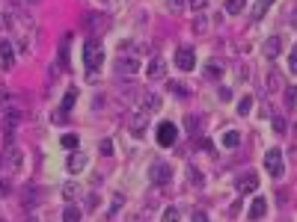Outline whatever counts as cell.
<instances>
[{
    "instance_id": "1",
    "label": "cell",
    "mask_w": 297,
    "mask_h": 222,
    "mask_svg": "<svg viewBox=\"0 0 297 222\" xmlns=\"http://www.w3.org/2000/svg\"><path fill=\"white\" fill-rule=\"evenodd\" d=\"M148 181L158 184V187L170 184V181H172V166H170V163H164V160H155L152 166H148Z\"/></svg>"
},
{
    "instance_id": "2",
    "label": "cell",
    "mask_w": 297,
    "mask_h": 222,
    "mask_svg": "<svg viewBox=\"0 0 297 222\" xmlns=\"http://www.w3.org/2000/svg\"><path fill=\"white\" fill-rule=\"evenodd\" d=\"M101 59H104V51H101V42H95V39H89V42L84 45V65H86L89 71H95V68L101 65Z\"/></svg>"
},
{
    "instance_id": "3",
    "label": "cell",
    "mask_w": 297,
    "mask_h": 222,
    "mask_svg": "<svg viewBox=\"0 0 297 222\" xmlns=\"http://www.w3.org/2000/svg\"><path fill=\"white\" fill-rule=\"evenodd\" d=\"M84 27H86V33H92V39L98 33H104L107 27H110V18L104 15V12H89L86 18H84Z\"/></svg>"
},
{
    "instance_id": "4",
    "label": "cell",
    "mask_w": 297,
    "mask_h": 222,
    "mask_svg": "<svg viewBox=\"0 0 297 222\" xmlns=\"http://www.w3.org/2000/svg\"><path fill=\"white\" fill-rule=\"evenodd\" d=\"M175 139H178V128H175L172 122H161V125H158V145H161V148H172Z\"/></svg>"
},
{
    "instance_id": "5",
    "label": "cell",
    "mask_w": 297,
    "mask_h": 222,
    "mask_svg": "<svg viewBox=\"0 0 297 222\" xmlns=\"http://www.w3.org/2000/svg\"><path fill=\"white\" fill-rule=\"evenodd\" d=\"M265 166L274 178H282L285 175V166H282V151L279 148H268V154H265Z\"/></svg>"
},
{
    "instance_id": "6",
    "label": "cell",
    "mask_w": 297,
    "mask_h": 222,
    "mask_svg": "<svg viewBox=\"0 0 297 222\" xmlns=\"http://www.w3.org/2000/svg\"><path fill=\"white\" fill-rule=\"evenodd\" d=\"M175 65H178L181 71H191V68L196 65V54H193V48L181 45V48L175 51Z\"/></svg>"
},
{
    "instance_id": "7",
    "label": "cell",
    "mask_w": 297,
    "mask_h": 222,
    "mask_svg": "<svg viewBox=\"0 0 297 222\" xmlns=\"http://www.w3.org/2000/svg\"><path fill=\"white\" fill-rule=\"evenodd\" d=\"M146 128H148V113H131V119H128V130L134 133V136H143L146 133Z\"/></svg>"
},
{
    "instance_id": "8",
    "label": "cell",
    "mask_w": 297,
    "mask_h": 222,
    "mask_svg": "<svg viewBox=\"0 0 297 222\" xmlns=\"http://www.w3.org/2000/svg\"><path fill=\"white\" fill-rule=\"evenodd\" d=\"M140 110H143V113H148V116L158 113V110H161V95H155V92H143V95H140Z\"/></svg>"
},
{
    "instance_id": "9",
    "label": "cell",
    "mask_w": 297,
    "mask_h": 222,
    "mask_svg": "<svg viewBox=\"0 0 297 222\" xmlns=\"http://www.w3.org/2000/svg\"><path fill=\"white\" fill-rule=\"evenodd\" d=\"M0 62H3V68L15 65V51H12V42H6V39H0Z\"/></svg>"
},
{
    "instance_id": "10",
    "label": "cell",
    "mask_w": 297,
    "mask_h": 222,
    "mask_svg": "<svg viewBox=\"0 0 297 222\" xmlns=\"http://www.w3.org/2000/svg\"><path fill=\"white\" fill-rule=\"evenodd\" d=\"M146 71H148V80H161L164 74H167V62H164L161 56H155L152 62H148V68H146Z\"/></svg>"
},
{
    "instance_id": "11",
    "label": "cell",
    "mask_w": 297,
    "mask_h": 222,
    "mask_svg": "<svg viewBox=\"0 0 297 222\" xmlns=\"http://www.w3.org/2000/svg\"><path fill=\"white\" fill-rule=\"evenodd\" d=\"M265 83H268V92H279V89H285V86H282V74H279L274 65H268V77H265Z\"/></svg>"
},
{
    "instance_id": "12",
    "label": "cell",
    "mask_w": 297,
    "mask_h": 222,
    "mask_svg": "<svg viewBox=\"0 0 297 222\" xmlns=\"http://www.w3.org/2000/svg\"><path fill=\"white\" fill-rule=\"evenodd\" d=\"M279 51H282V39H279V36H271V39L265 42V56L268 59H276Z\"/></svg>"
},
{
    "instance_id": "13",
    "label": "cell",
    "mask_w": 297,
    "mask_h": 222,
    "mask_svg": "<svg viewBox=\"0 0 297 222\" xmlns=\"http://www.w3.org/2000/svg\"><path fill=\"white\" fill-rule=\"evenodd\" d=\"M137 68H140V62H137L134 56H122V59H119V65H116V71H119V74H137Z\"/></svg>"
},
{
    "instance_id": "14",
    "label": "cell",
    "mask_w": 297,
    "mask_h": 222,
    "mask_svg": "<svg viewBox=\"0 0 297 222\" xmlns=\"http://www.w3.org/2000/svg\"><path fill=\"white\" fill-rule=\"evenodd\" d=\"M238 187H241L244 193H253V190L258 187V175H255V172H247V175L241 178V184H238Z\"/></svg>"
},
{
    "instance_id": "15",
    "label": "cell",
    "mask_w": 297,
    "mask_h": 222,
    "mask_svg": "<svg viewBox=\"0 0 297 222\" xmlns=\"http://www.w3.org/2000/svg\"><path fill=\"white\" fill-rule=\"evenodd\" d=\"M268 213V202L265 199H255L253 204H250V219H262Z\"/></svg>"
},
{
    "instance_id": "16",
    "label": "cell",
    "mask_w": 297,
    "mask_h": 222,
    "mask_svg": "<svg viewBox=\"0 0 297 222\" xmlns=\"http://www.w3.org/2000/svg\"><path fill=\"white\" fill-rule=\"evenodd\" d=\"M68 42H71V36H65V39L60 42V56H57L60 68H68Z\"/></svg>"
},
{
    "instance_id": "17",
    "label": "cell",
    "mask_w": 297,
    "mask_h": 222,
    "mask_svg": "<svg viewBox=\"0 0 297 222\" xmlns=\"http://www.w3.org/2000/svg\"><path fill=\"white\" fill-rule=\"evenodd\" d=\"M274 3H276V0H255V6H253V18H255V21H258V18H265V12H268Z\"/></svg>"
},
{
    "instance_id": "18",
    "label": "cell",
    "mask_w": 297,
    "mask_h": 222,
    "mask_svg": "<svg viewBox=\"0 0 297 222\" xmlns=\"http://www.w3.org/2000/svg\"><path fill=\"white\" fill-rule=\"evenodd\" d=\"M220 74H223V62H217V59H208V62H205V77L217 80Z\"/></svg>"
},
{
    "instance_id": "19",
    "label": "cell",
    "mask_w": 297,
    "mask_h": 222,
    "mask_svg": "<svg viewBox=\"0 0 297 222\" xmlns=\"http://www.w3.org/2000/svg\"><path fill=\"white\" fill-rule=\"evenodd\" d=\"M220 142L226 145V148H238V145H241V133H238V130H226Z\"/></svg>"
},
{
    "instance_id": "20",
    "label": "cell",
    "mask_w": 297,
    "mask_h": 222,
    "mask_svg": "<svg viewBox=\"0 0 297 222\" xmlns=\"http://www.w3.org/2000/svg\"><path fill=\"white\" fill-rule=\"evenodd\" d=\"M65 166H68V172H81V169L86 166V157H84V154H71Z\"/></svg>"
},
{
    "instance_id": "21",
    "label": "cell",
    "mask_w": 297,
    "mask_h": 222,
    "mask_svg": "<svg viewBox=\"0 0 297 222\" xmlns=\"http://www.w3.org/2000/svg\"><path fill=\"white\" fill-rule=\"evenodd\" d=\"M9 163H12L15 169H21V166H24V154H21V148L9 145Z\"/></svg>"
},
{
    "instance_id": "22",
    "label": "cell",
    "mask_w": 297,
    "mask_h": 222,
    "mask_svg": "<svg viewBox=\"0 0 297 222\" xmlns=\"http://www.w3.org/2000/svg\"><path fill=\"white\" fill-rule=\"evenodd\" d=\"M188 181H191V187H202V172L196 169V166H188Z\"/></svg>"
},
{
    "instance_id": "23",
    "label": "cell",
    "mask_w": 297,
    "mask_h": 222,
    "mask_svg": "<svg viewBox=\"0 0 297 222\" xmlns=\"http://www.w3.org/2000/svg\"><path fill=\"white\" fill-rule=\"evenodd\" d=\"M74 101H78V89H74V86H71V89L65 92V98H63V104H60V107H63V110H65V113H68V110L74 107Z\"/></svg>"
},
{
    "instance_id": "24",
    "label": "cell",
    "mask_w": 297,
    "mask_h": 222,
    "mask_svg": "<svg viewBox=\"0 0 297 222\" xmlns=\"http://www.w3.org/2000/svg\"><path fill=\"white\" fill-rule=\"evenodd\" d=\"M244 6H247V0H226V12H229V15L244 12Z\"/></svg>"
},
{
    "instance_id": "25",
    "label": "cell",
    "mask_w": 297,
    "mask_h": 222,
    "mask_svg": "<svg viewBox=\"0 0 297 222\" xmlns=\"http://www.w3.org/2000/svg\"><path fill=\"white\" fill-rule=\"evenodd\" d=\"M285 107L288 110L297 107V86H285Z\"/></svg>"
},
{
    "instance_id": "26",
    "label": "cell",
    "mask_w": 297,
    "mask_h": 222,
    "mask_svg": "<svg viewBox=\"0 0 297 222\" xmlns=\"http://www.w3.org/2000/svg\"><path fill=\"white\" fill-rule=\"evenodd\" d=\"M63 222H81V210L74 207V204L65 207V210H63Z\"/></svg>"
},
{
    "instance_id": "27",
    "label": "cell",
    "mask_w": 297,
    "mask_h": 222,
    "mask_svg": "<svg viewBox=\"0 0 297 222\" xmlns=\"http://www.w3.org/2000/svg\"><path fill=\"white\" fill-rule=\"evenodd\" d=\"M208 30V21H205V15L202 12H196V21H193V33H205Z\"/></svg>"
},
{
    "instance_id": "28",
    "label": "cell",
    "mask_w": 297,
    "mask_h": 222,
    "mask_svg": "<svg viewBox=\"0 0 297 222\" xmlns=\"http://www.w3.org/2000/svg\"><path fill=\"white\" fill-rule=\"evenodd\" d=\"M170 92H175L178 98H188V86L178 83V80H172V83H170Z\"/></svg>"
},
{
    "instance_id": "29",
    "label": "cell",
    "mask_w": 297,
    "mask_h": 222,
    "mask_svg": "<svg viewBox=\"0 0 297 222\" xmlns=\"http://www.w3.org/2000/svg\"><path fill=\"white\" fill-rule=\"evenodd\" d=\"M60 142H63V148H78V142H81V136H74V133H65V136H63Z\"/></svg>"
},
{
    "instance_id": "30",
    "label": "cell",
    "mask_w": 297,
    "mask_h": 222,
    "mask_svg": "<svg viewBox=\"0 0 297 222\" xmlns=\"http://www.w3.org/2000/svg\"><path fill=\"white\" fill-rule=\"evenodd\" d=\"M178 219H181L178 207H167V210H164V222H178Z\"/></svg>"
},
{
    "instance_id": "31",
    "label": "cell",
    "mask_w": 297,
    "mask_h": 222,
    "mask_svg": "<svg viewBox=\"0 0 297 222\" xmlns=\"http://www.w3.org/2000/svg\"><path fill=\"white\" fill-rule=\"evenodd\" d=\"M250 107H253V98H250V95H244V98L238 101V113H241V116H244V113H250Z\"/></svg>"
},
{
    "instance_id": "32",
    "label": "cell",
    "mask_w": 297,
    "mask_h": 222,
    "mask_svg": "<svg viewBox=\"0 0 297 222\" xmlns=\"http://www.w3.org/2000/svg\"><path fill=\"white\" fill-rule=\"evenodd\" d=\"M51 122H57V125H65V122H68V113H65L63 107H60L57 113H51Z\"/></svg>"
},
{
    "instance_id": "33",
    "label": "cell",
    "mask_w": 297,
    "mask_h": 222,
    "mask_svg": "<svg viewBox=\"0 0 297 222\" xmlns=\"http://www.w3.org/2000/svg\"><path fill=\"white\" fill-rule=\"evenodd\" d=\"M9 27H12V15L9 12H0V33L9 30Z\"/></svg>"
},
{
    "instance_id": "34",
    "label": "cell",
    "mask_w": 297,
    "mask_h": 222,
    "mask_svg": "<svg viewBox=\"0 0 297 222\" xmlns=\"http://www.w3.org/2000/svg\"><path fill=\"white\" fill-rule=\"evenodd\" d=\"M167 9H170L172 15H175V12H181V9H184V0H167Z\"/></svg>"
},
{
    "instance_id": "35",
    "label": "cell",
    "mask_w": 297,
    "mask_h": 222,
    "mask_svg": "<svg viewBox=\"0 0 297 222\" xmlns=\"http://www.w3.org/2000/svg\"><path fill=\"white\" fill-rule=\"evenodd\" d=\"M288 68H291V74H297V45H294L291 54H288Z\"/></svg>"
},
{
    "instance_id": "36",
    "label": "cell",
    "mask_w": 297,
    "mask_h": 222,
    "mask_svg": "<svg viewBox=\"0 0 297 222\" xmlns=\"http://www.w3.org/2000/svg\"><path fill=\"white\" fill-rule=\"evenodd\" d=\"M184 128H188V133H196V128H199V119L188 116V119H184Z\"/></svg>"
},
{
    "instance_id": "37",
    "label": "cell",
    "mask_w": 297,
    "mask_h": 222,
    "mask_svg": "<svg viewBox=\"0 0 297 222\" xmlns=\"http://www.w3.org/2000/svg\"><path fill=\"white\" fill-rule=\"evenodd\" d=\"M271 125H274V130H276V133H285V119H282V116H274V122H271Z\"/></svg>"
},
{
    "instance_id": "38",
    "label": "cell",
    "mask_w": 297,
    "mask_h": 222,
    "mask_svg": "<svg viewBox=\"0 0 297 222\" xmlns=\"http://www.w3.org/2000/svg\"><path fill=\"white\" fill-rule=\"evenodd\" d=\"M9 193H12V184H9V181H3V178H0V199H6Z\"/></svg>"
},
{
    "instance_id": "39",
    "label": "cell",
    "mask_w": 297,
    "mask_h": 222,
    "mask_svg": "<svg viewBox=\"0 0 297 222\" xmlns=\"http://www.w3.org/2000/svg\"><path fill=\"white\" fill-rule=\"evenodd\" d=\"M188 3H191V9H193V12H202V9L208 6V0H188Z\"/></svg>"
},
{
    "instance_id": "40",
    "label": "cell",
    "mask_w": 297,
    "mask_h": 222,
    "mask_svg": "<svg viewBox=\"0 0 297 222\" xmlns=\"http://www.w3.org/2000/svg\"><path fill=\"white\" fill-rule=\"evenodd\" d=\"M119 95H122V98H134V95H137V86H131V83H128V86H122V89H119Z\"/></svg>"
},
{
    "instance_id": "41",
    "label": "cell",
    "mask_w": 297,
    "mask_h": 222,
    "mask_svg": "<svg viewBox=\"0 0 297 222\" xmlns=\"http://www.w3.org/2000/svg\"><path fill=\"white\" fill-rule=\"evenodd\" d=\"M288 21H291V27L297 30V3H294V6L288 9Z\"/></svg>"
},
{
    "instance_id": "42",
    "label": "cell",
    "mask_w": 297,
    "mask_h": 222,
    "mask_svg": "<svg viewBox=\"0 0 297 222\" xmlns=\"http://www.w3.org/2000/svg\"><path fill=\"white\" fill-rule=\"evenodd\" d=\"M217 95H220V101H229V98H232V89H226V86H220V89H217Z\"/></svg>"
},
{
    "instance_id": "43",
    "label": "cell",
    "mask_w": 297,
    "mask_h": 222,
    "mask_svg": "<svg viewBox=\"0 0 297 222\" xmlns=\"http://www.w3.org/2000/svg\"><path fill=\"white\" fill-rule=\"evenodd\" d=\"M74 193H78V190H74V184H65V187H63V196L65 199H74Z\"/></svg>"
},
{
    "instance_id": "44",
    "label": "cell",
    "mask_w": 297,
    "mask_h": 222,
    "mask_svg": "<svg viewBox=\"0 0 297 222\" xmlns=\"http://www.w3.org/2000/svg\"><path fill=\"white\" fill-rule=\"evenodd\" d=\"M98 148H101V154H110V151H113V145H110V139H104Z\"/></svg>"
},
{
    "instance_id": "45",
    "label": "cell",
    "mask_w": 297,
    "mask_h": 222,
    "mask_svg": "<svg viewBox=\"0 0 297 222\" xmlns=\"http://www.w3.org/2000/svg\"><path fill=\"white\" fill-rule=\"evenodd\" d=\"M95 204H98V196H95V193H92V196H86V207H89V210H95Z\"/></svg>"
},
{
    "instance_id": "46",
    "label": "cell",
    "mask_w": 297,
    "mask_h": 222,
    "mask_svg": "<svg viewBox=\"0 0 297 222\" xmlns=\"http://www.w3.org/2000/svg\"><path fill=\"white\" fill-rule=\"evenodd\" d=\"M193 222H208V216L202 210H193Z\"/></svg>"
},
{
    "instance_id": "47",
    "label": "cell",
    "mask_w": 297,
    "mask_h": 222,
    "mask_svg": "<svg viewBox=\"0 0 297 222\" xmlns=\"http://www.w3.org/2000/svg\"><path fill=\"white\" fill-rule=\"evenodd\" d=\"M24 202H27V204L36 202V190H27V193H24Z\"/></svg>"
},
{
    "instance_id": "48",
    "label": "cell",
    "mask_w": 297,
    "mask_h": 222,
    "mask_svg": "<svg viewBox=\"0 0 297 222\" xmlns=\"http://www.w3.org/2000/svg\"><path fill=\"white\" fill-rule=\"evenodd\" d=\"M24 3H42V0H24Z\"/></svg>"
},
{
    "instance_id": "49",
    "label": "cell",
    "mask_w": 297,
    "mask_h": 222,
    "mask_svg": "<svg viewBox=\"0 0 297 222\" xmlns=\"http://www.w3.org/2000/svg\"><path fill=\"white\" fill-rule=\"evenodd\" d=\"M3 163H6V160H3V154H0V169H3Z\"/></svg>"
},
{
    "instance_id": "50",
    "label": "cell",
    "mask_w": 297,
    "mask_h": 222,
    "mask_svg": "<svg viewBox=\"0 0 297 222\" xmlns=\"http://www.w3.org/2000/svg\"><path fill=\"white\" fill-rule=\"evenodd\" d=\"M101 3H110V0H101Z\"/></svg>"
},
{
    "instance_id": "51",
    "label": "cell",
    "mask_w": 297,
    "mask_h": 222,
    "mask_svg": "<svg viewBox=\"0 0 297 222\" xmlns=\"http://www.w3.org/2000/svg\"><path fill=\"white\" fill-rule=\"evenodd\" d=\"M27 222H36V219H27Z\"/></svg>"
},
{
    "instance_id": "52",
    "label": "cell",
    "mask_w": 297,
    "mask_h": 222,
    "mask_svg": "<svg viewBox=\"0 0 297 222\" xmlns=\"http://www.w3.org/2000/svg\"><path fill=\"white\" fill-rule=\"evenodd\" d=\"M0 222H3V219H0Z\"/></svg>"
}]
</instances>
